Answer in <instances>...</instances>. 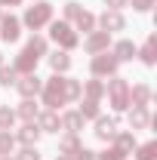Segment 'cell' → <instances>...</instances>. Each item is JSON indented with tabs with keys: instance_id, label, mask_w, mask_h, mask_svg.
I'll return each mask as SVG.
<instances>
[{
	"instance_id": "cell-1",
	"label": "cell",
	"mask_w": 157,
	"mask_h": 160,
	"mask_svg": "<svg viewBox=\"0 0 157 160\" xmlns=\"http://www.w3.org/2000/svg\"><path fill=\"white\" fill-rule=\"evenodd\" d=\"M105 96L111 99V108H114V111H126V108H129V83L114 74V77L105 83Z\"/></svg>"
},
{
	"instance_id": "cell-2",
	"label": "cell",
	"mask_w": 157,
	"mask_h": 160,
	"mask_svg": "<svg viewBox=\"0 0 157 160\" xmlns=\"http://www.w3.org/2000/svg\"><path fill=\"white\" fill-rule=\"evenodd\" d=\"M43 105L49 108V111H56L59 105H65V77H59V74H53V77L43 83Z\"/></svg>"
},
{
	"instance_id": "cell-3",
	"label": "cell",
	"mask_w": 157,
	"mask_h": 160,
	"mask_svg": "<svg viewBox=\"0 0 157 160\" xmlns=\"http://www.w3.org/2000/svg\"><path fill=\"white\" fill-rule=\"evenodd\" d=\"M49 37L56 40V43H59L65 52H68V49H74V46L80 43L77 31H74V28H71L68 22H53V25H49Z\"/></svg>"
},
{
	"instance_id": "cell-4",
	"label": "cell",
	"mask_w": 157,
	"mask_h": 160,
	"mask_svg": "<svg viewBox=\"0 0 157 160\" xmlns=\"http://www.w3.org/2000/svg\"><path fill=\"white\" fill-rule=\"evenodd\" d=\"M120 68V62L105 49V52H96L93 56V62H89V71H93V77H114Z\"/></svg>"
},
{
	"instance_id": "cell-5",
	"label": "cell",
	"mask_w": 157,
	"mask_h": 160,
	"mask_svg": "<svg viewBox=\"0 0 157 160\" xmlns=\"http://www.w3.org/2000/svg\"><path fill=\"white\" fill-rule=\"evenodd\" d=\"M49 19H53V6H49L46 0H40V3H34V6H28V12H25V25H28L31 31L43 28Z\"/></svg>"
},
{
	"instance_id": "cell-6",
	"label": "cell",
	"mask_w": 157,
	"mask_h": 160,
	"mask_svg": "<svg viewBox=\"0 0 157 160\" xmlns=\"http://www.w3.org/2000/svg\"><path fill=\"white\" fill-rule=\"evenodd\" d=\"M99 25H102V31L114 34V31H123L126 28V19H123V12H117V9H105L102 19H99Z\"/></svg>"
},
{
	"instance_id": "cell-7",
	"label": "cell",
	"mask_w": 157,
	"mask_h": 160,
	"mask_svg": "<svg viewBox=\"0 0 157 160\" xmlns=\"http://www.w3.org/2000/svg\"><path fill=\"white\" fill-rule=\"evenodd\" d=\"M22 34V22L16 16H3L0 19V40H6V43H16Z\"/></svg>"
},
{
	"instance_id": "cell-8",
	"label": "cell",
	"mask_w": 157,
	"mask_h": 160,
	"mask_svg": "<svg viewBox=\"0 0 157 160\" xmlns=\"http://www.w3.org/2000/svg\"><path fill=\"white\" fill-rule=\"evenodd\" d=\"M16 89H19L25 99H34L40 89H43V83H40V77H37V74H22V77L16 80Z\"/></svg>"
},
{
	"instance_id": "cell-9",
	"label": "cell",
	"mask_w": 157,
	"mask_h": 160,
	"mask_svg": "<svg viewBox=\"0 0 157 160\" xmlns=\"http://www.w3.org/2000/svg\"><path fill=\"white\" fill-rule=\"evenodd\" d=\"M34 68H37V56L31 49H22L16 56V62H13V71L16 74H34Z\"/></svg>"
},
{
	"instance_id": "cell-10",
	"label": "cell",
	"mask_w": 157,
	"mask_h": 160,
	"mask_svg": "<svg viewBox=\"0 0 157 160\" xmlns=\"http://www.w3.org/2000/svg\"><path fill=\"white\" fill-rule=\"evenodd\" d=\"M108 43H111V34H108V31H93L83 46H86V52L96 56V52H105V49H108Z\"/></svg>"
},
{
	"instance_id": "cell-11",
	"label": "cell",
	"mask_w": 157,
	"mask_h": 160,
	"mask_svg": "<svg viewBox=\"0 0 157 160\" xmlns=\"http://www.w3.org/2000/svg\"><path fill=\"white\" fill-rule=\"evenodd\" d=\"M37 129L40 132H59L62 126H59V114L56 111H43V114H37Z\"/></svg>"
},
{
	"instance_id": "cell-12",
	"label": "cell",
	"mask_w": 157,
	"mask_h": 160,
	"mask_svg": "<svg viewBox=\"0 0 157 160\" xmlns=\"http://www.w3.org/2000/svg\"><path fill=\"white\" fill-rule=\"evenodd\" d=\"M148 102H151V86L148 83H139V86L129 89V105L133 108H145Z\"/></svg>"
},
{
	"instance_id": "cell-13",
	"label": "cell",
	"mask_w": 157,
	"mask_h": 160,
	"mask_svg": "<svg viewBox=\"0 0 157 160\" xmlns=\"http://www.w3.org/2000/svg\"><path fill=\"white\" fill-rule=\"evenodd\" d=\"M40 139V129H37V123H25L19 132H16V142H22L25 148H31V145H37Z\"/></svg>"
},
{
	"instance_id": "cell-14",
	"label": "cell",
	"mask_w": 157,
	"mask_h": 160,
	"mask_svg": "<svg viewBox=\"0 0 157 160\" xmlns=\"http://www.w3.org/2000/svg\"><path fill=\"white\" fill-rule=\"evenodd\" d=\"M59 126L65 129V132H74V136H77L80 129H83V117H80L77 111H68V114L59 117Z\"/></svg>"
},
{
	"instance_id": "cell-15",
	"label": "cell",
	"mask_w": 157,
	"mask_h": 160,
	"mask_svg": "<svg viewBox=\"0 0 157 160\" xmlns=\"http://www.w3.org/2000/svg\"><path fill=\"white\" fill-rule=\"evenodd\" d=\"M114 132H117V123H114L111 117H96V136L102 142L114 139Z\"/></svg>"
},
{
	"instance_id": "cell-16",
	"label": "cell",
	"mask_w": 157,
	"mask_h": 160,
	"mask_svg": "<svg viewBox=\"0 0 157 160\" xmlns=\"http://www.w3.org/2000/svg\"><path fill=\"white\" fill-rule=\"evenodd\" d=\"M129 126H133V132H136V129H148V126H151L148 108H133V111H129Z\"/></svg>"
},
{
	"instance_id": "cell-17",
	"label": "cell",
	"mask_w": 157,
	"mask_h": 160,
	"mask_svg": "<svg viewBox=\"0 0 157 160\" xmlns=\"http://www.w3.org/2000/svg\"><path fill=\"white\" fill-rule=\"evenodd\" d=\"M136 52H139V49H136V43H133V40H120L117 46H114V52H111V56H114L117 62H133Z\"/></svg>"
},
{
	"instance_id": "cell-18",
	"label": "cell",
	"mask_w": 157,
	"mask_h": 160,
	"mask_svg": "<svg viewBox=\"0 0 157 160\" xmlns=\"http://www.w3.org/2000/svg\"><path fill=\"white\" fill-rule=\"evenodd\" d=\"M114 148L123 154H133L136 151V136L133 132H114Z\"/></svg>"
},
{
	"instance_id": "cell-19",
	"label": "cell",
	"mask_w": 157,
	"mask_h": 160,
	"mask_svg": "<svg viewBox=\"0 0 157 160\" xmlns=\"http://www.w3.org/2000/svg\"><path fill=\"white\" fill-rule=\"evenodd\" d=\"M49 68H53L56 74H62V71H68V68H71V56H68L65 49H56V52L49 56Z\"/></svg>"
},
{
	"instance_id": "cell-20",
	"label": "cell",
	"mask_w": 157,
	"mask_h": 160,
	"mask_svg": "<svg viewBox=\"0 0 157 160\" xmlns=\"http://www.w3.org/2000/svg\"><path fill=\"white\" fill-rule=\"evenodd\" d=\"M37 114H40V111H37V105H34V99H25V102L19 105V111H16V117H22L25 123H34Z\"/></svg>"
},
{
	"instance_id": "cell-21",
	"label": "cell",
	"mask_w": 157,
	"mask_h": 160,
	"mask_svg": "<svg viewBox=\"0 0 157 160\" xmlns=\"http://www.w3.org/2000/svg\"><path fill=\"white\" fill-rule=\"evenodd\" d=\"M139 56H142L145 65H154V62H157V37H154V34L145 40V46H142V52H139Z\"/></svg>"
},
{
	"instance_id": "cell-22",
	"label": "cell",
	"mask_w": 157,
	"mask_h": 160,
	"mask_svg": "<svg viewBox=\"0 0 157 160\" xmlns=\"http://www.w3.org/2000/svg\"><path fill=\"white\" fill-rule=\"evenodd\" d=\"M83 120H96L99 117V102L96 99H83V105H80V111H77Z\"/></svg>"
},
{
	"instance_id": "cell-23",
	"label": "cell",
	"mask_w": 157,
	"mask_h": 160,
	"mask_svg": "<svg viewBox=\"0 0 157 160\" xmlns=\"http://www.w3.org/2000/svg\"><path fill=\"white\" fill-rule=\"evenodd\" d=\"M83 89H86V99H102V96H105V83H102V80H86V86H83Z\"/></svg>"
},
{
	"instance_id": "cell-24",
	"label": "cell",
	"mask_w": 157,
	"mask_h": 160,
	"mask_svg": "<svg viewBox=\"0 0 157 160\" xmlns=\"http://www.w3.org/2000/svg\"><path fill=\"white\" fill-rule=\"evenodd\" d=\"M77 148H80V139L74 136V132H68V136L59 142V154H74Z\"/></svg>"
},
{
	"instance_id": "cell-25",
	"label": "cell",
	"mask_w": 157,
	"mask_h": 160,
	"mask_svg": "<svg viewBox=\"0 0 157 160\" xmlns=\"http://www.w3.org/2000/svg\"><path fill=\"white\" fill-rule=\"evenodd\" d=\"M80 80H71V77H65V102H74V99H80Z\"/></svg>"
},
{
	"instance_id": "cell-26",
	"label": "cell",
	"mask_w": 157,
	"mask_h": 160,
	"mask_svg": "<svg viewBox=\"0 0 157 160\" xmlns=\"http://www.w3.org/2000/svg\"><path fill=\"white\" fill-rule=\"evenodd\" d=\"M74 22H77L80 31H93V28H96V16H93V12H86V9H80V16H77Z\"/></svg>"
},
{
	"instance_id": "cell-27",
	"label": "cell",
	"mask_w": 157,
	"mask_h": 160,
	"mask_svg": "<svg viewBox=\"0 0 157 160\" xmlns=\"http://www.w3.org/2000/svg\"><path fill=\"white\" fill-rule=\"evenodd\" d=\"M25 49H31V52L40 59V56H46V40L40 37V34H34V37L28 40V46H25Z\"/></svg>"
},
{
	"instance_id": "cell-28",
	"label": "cell",
	"mask_w": 157,
	"mask_h": 160,
	"mask_svg": "<svg viewBox=\"0 0 157 160\" xmlns=\"http://www.w3.org/2000/svg\"><path fill=\"white\" fill-rule=\"evenodd\" d=\"M154 157H157V142H148V145L136 148V160H154Z\"/></svg>"
},
{
	"instance_id": "cell-29",
	"label": "cell",
	"mask_w": 157,
	"mask_h": 160,
	"mask_svg": "<svg viewBox=\"0 0 157 160\" xmlns=\"http://www.w3.org/2000/svg\"><path fill=\"white\" fill-rule=\"evenodd\" d=\"M13 148H16V136L0 132V157H9V154H13Z\"/></svg>"
},
{
	"instance_id": "cell-30",
	"label": "cell",
	"mask_w": 157,
	"mask_h": 160,
	"mask_svg": "<svg viewBox=\"0 0 157 160\" xmlns=\"http://www.w3.org/2000/svg\"><path fill=\"white\" fill-rule=\"evenodd\" d=\"M16 80H19V74H16L13 68L0 65V86H16Z\"/></svg>"
},
{
	"instance_id": "cell-31",
	"label": "cell",
	"mask_w": 157,
	"mask_h": 160,
	"mask_svg": "<svg viewBox=\"0 0 157 160\" xmlns=\"http://www.w3.org/2000/svg\"><path fill=\"white\" fill-rule=\"evenodd\" d=\"M13 123H16V111L0 108V129H13Z\"/></svg>"
},
{
	"instance_id": "cell-32",
	"label": "cell",
	"mask_w": 157,
	"mask_h": 160,
	"mask_svg": "<svg viewBox=\"0 0 157 160\" xmlns=\"http://www.w3.org/2000/svg\"><path fill=\"white\" fill-rule=\"evenodd\" d=\"M62 12H65V22H74L80 16V3H74V0H68L65 6H62Z\"/></svg>"
},
{
	"instance_id": "cell-33",
	"label": "cell",
	"mask_w": 157,
	"mask_h": 160,
	"mask_svg": "<svg viewBox=\"0 0 157 160\" xmlns=\"http://www.w3.org/2000/svg\"><path fill=\"white\" fill-rule=\"evenodd\" d=\"M96 160H126V154H123V151H117V148H108V151L96 154Z\"/></svg>"
},
{
	"instance_id": "cell-34",
	"label": "cell",
	"mask_w": 157,
	"mask_h": 160,
	"mask_svg": "<svg viewBox=\"0 0 157 160\" xmlns=\"http://www.w3.org/2000/svg\"><path fill=\"white\" fill-rule=\"evenodd\" d=\"M71 160H96V151H89V148H83V145H80L77 151L71 154Z\"/></svg>"
},
{
	"instance_id": "cell-35",
	"label": "cell",
	"mask_w": 157,
	"mask_h": 160,
	"mask_svg": "<svg viewBox=\"0 0 157 160\" xmlns=\"http://www.w3.org/2000/svg\"><path fill=\"white\" fill-rule=\"evenodd\" d=\"M16 160H40V154H37V148L31 145V148H25V151H22V154H19Z\"/></svg>"
},
{
	"instance_id": "cell-36",
	"label": "cell",
	"mask_w": 157,
	"mask_h": 160,
	"mask_svg": "<svg viewBox=\"0 0 157 160\" xmlns=\"http://www.w3.org/2000/svg\"><path fill=\"white\" fill-rule=\"evenodd\" d=\"M154 6V0H133V9H139V12H148Z\"/></svg>"
},
{
	"instance_id": "cell-37",
	"label": "cell",
	"mask_w": 157,
	"mask_h": 160,
	"mask_svg": "<svg viewBox=\"0 0 157 160\" xmlns=\"http://www.w3.org/2000/svg\"><path fill=\"white\" fill-rule=\"evenodd\" d=\"M105 6H108V9H117V12H120V6H126V0H105Z\"/></svg>"
},
{
	"instance_id": "cell-38",
	"label": "cell",
	"mask_w": 157,
	"mask_h": 160,
	"mask_svg": "<svg viewBox=\"0 0 157 160\" xmlns=\"http://www.w3.org/2000/svg\"><path fill=\"white\" fill-rule=\"evenodd\" d=\"M22 0H0V6H19Z\"/></svg>"
},
{
	"instance_id": "cell-39",
	"label": "cell",
	"mask_w": 157,
	"mask_h": 160,
	"mask_svg": "<svg viewBox=\"0 0 157 160\" xmlns=\"http://www.w3.org/2000/svg\"><path fill=\"white\" fill-rule=\"evenodd\" d=\"M56 160H71V154H59V157H56Z\"/></svg>"
},
{
	"instance_id": "cell-40",
	"label": "cell",
	"mask_w": 157,
	"mask_h": 160,
	"mask_svg": "<svg viewBox=\"0 0 157 160\" xmlns=\"http://www.w3.org/2000/svg\"><path fill=\"white\" fill-rule=\"evenodd\" d=\"M0 160H13V157H0Z\"/></svg>"
},
{
	"instance_id": "cell-41",
	"label": "cell",
	"mask_w": 157,
	"mask_h": 160,
	"mask_svg": "<svg viewBox=\"0 0 157 160\" xmlns=\"http://www.w3.org/2000/svg\"><path fill=\"white\" fill-rule=\"evenodd\" d=\"M0 65H3V56H0Z\"/></svg>"
}]
</instances>
